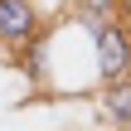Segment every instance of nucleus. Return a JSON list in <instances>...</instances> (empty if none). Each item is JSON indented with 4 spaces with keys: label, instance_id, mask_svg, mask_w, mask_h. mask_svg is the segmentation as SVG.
I'll return each instance as SVG.
<instances>
[{
    "label": "nucleus",
    "instance_id": "f257e3e1",
    "mask_svg": "<svg viewBox=\"0 0 131 131\" xmlns=\"http://www.w3.org/2000/svg\"><path fill=\"white\" fill-rule=\"evenodd\" d=\"M92 34H97L102 88H107V83H122V78H131V34H126V24H117V19H102Z\"/></svg>",
    "mask_w": 131,
    "mask_h": 131
},
{
    "label": "nucleus",
    "instance_id": "f03ea898",
    "mask_svg": "<svg viewBox=\"0 0 131 131\" xmlns=\"http://www.w3.org/2000/svg\"><path fill=\"white\" fill-rule=\"evenodd\" d=\"M39 29V15L29 0H0V39L5 44H19V39H34Z\"/></svg>",
    "mask_w": 131,
    "mask_h": 131
},
{
    "label": "nucleus",
    "instance_id": "7ed1b4c3",
    "mask_svg": "<svg viewBox=\"0 0 131 131\" xmlns=\"http://www.w3.org/2000/svg\"><path fill=\"white\" fill-rule=\"evenodd\" d=\"M102 117H107L112 126L131 131V78L107 83V88H102Z\"/></svg>",
    "mask_w": 131,
    "mask_h": 131
},
{
    "label": "nucleus",
    "instance_id": "20e7f679",
    "mask_svg": "<svg viewBox=\"0 0 131 131\" xmlns=\"http://www.w3.org/2000/svg\"><path fill=\"white\" fill-rule=\"evenodd\" d=\"M78 5H83V15H88L92 24H102V19H112V15H117V5H122V0H78Z\"/></svg>",
    "mask_w": 131,
    "mask_h": 131
}]
</instances>
